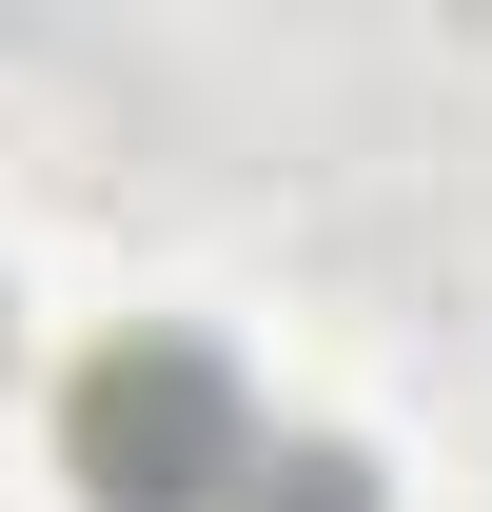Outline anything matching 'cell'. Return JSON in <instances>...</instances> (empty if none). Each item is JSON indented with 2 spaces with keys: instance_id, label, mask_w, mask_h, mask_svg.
<instances>
[{
  "instance_id": "cell-1",
  "label": "cell",
  "mask_w": 492,
  "mask_h": 512,
  "mask_svg": "<svg viewBox=\"0 0 492 512\" xmlns=\"http://www.w3.org/2000/svg\"><path fill=\"white\" fill-rule=\"evenodd\" d=\"M60 434H79V493L99 512H237L256 493V394H237L217 335H119Z\"/></svg>"
},
{
  "instance_id": "cell-2",
  "label": "cell",
  "mask_w": 492,
  "mask_h": 512,
  "mask_svg": "<svg viewBox=\"0 0 492 512\" xmlns=\"http://www.w3.org/2000/svg\"><path fill=\"white\" fill-rule=\"evenodd\" d=\"M237 512H374V473H355L335 434H276V453H256V493H237Z\"/></svg>"
}]
</instances>
